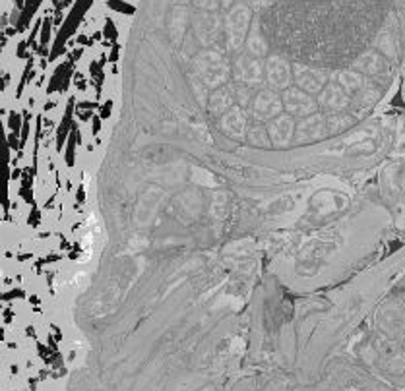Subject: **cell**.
<instances>
[{
	"label": "cell",
	"mask_w": 405,
	"mask_h": 391,
	"mask_svg": "<svg viewBox=\"0 0 405 391\" xmlns=\"http://www.w3.org/2000/svg\"><path fill=\"white\" fill-rule=\"evenodd\" d=\"M349 66L355 68L357 72H361L369 80L382 82L392 72V60L386 55H382L378 49H364L359 52V57H355Z\"/></svg>",
	"instance_id": "obj_1"
},
{
	"label": "cell",
	"mask_w": 405,
	"mask_h": 391,
	"mask_svg": "<svg viewBox=\"0 0 405 391\" xmlns=\"http://www.w3.org/2000/svg\"><path fill=\"white\" fill-rule=\"evenodd\" d=\"M329 138L328 115L316 111L308 117L301 118V122L295 128V142L297 143H316Z\"/></svg>",
	"instance_id": "obj_2"
},
{
	"label": "cell",
	"mask_w": 405,
	"mask_h": 391,
	"mask_svg": "<svg viewBox=\"0 0 405 391\" xmlns=\"http://www.w3.org/2000/svg\"><path fill=\"white\" fill-rule=\"evenodd\" d=\"M293 78H295L297 87H301L303 92L311 93V95H318L332 80L328 68L306 66V64H295Z\"/></svg>",
	"instance_id": "obj_3"
},
{
	"label": "cell",
	"mask_w": 405,
	"mask_h": 391,
	"mask_svg": "<svg viewBox=\"0 0 405 391\" xmlns=\"http://www.w3.org/2000/svg\"><path fill=\"white\" fill-rule=\"evenodd\" d=\"M281 101L291 117L304 118L318 111V101L314 99V95L303 92L301 87H287L281 95Z\"/></svg>",
	"instance_id": "obj_4"
},
{
	"label": "cell",
	"mask_w": 405,
	"mask_h": 391,
	"mask_svg": "<svg viewBox=\"0 0 405 391\" xmlns=\"http://www.w3.org/2000/svg\"><path fill=\"white\" fill-rule=\"evenodd\" d=\"M316 101H318V108H322V113L326 115L346 113L351 108V97L334 80H329L328 85L318 93Z\"/></svg>",
	"instance_id": "obj_5"
},
{
	"label": "cell",
	"mask_w": 405,
	"mask_h": 391,
	"mask_svg": "<svg viewBox=\"0 0 405 391\" xmlns=\"http://www.w3.org/2000/svg\"><path fill=\"white\" fill-rule=\"evenodd\" d=\"M295 117L291 115H278L276 118H271L268 125V134H270L271 143L276 148H287L291 142H295Z\"/></svg>",
	"instance_id": "obj_6"
},
{
	"label": "cell",
	"mask_w": 405,
	"mask_h": 391,
	"mask_svg": "<svg viewBox=\"0 0 405 391\" xmlns=\"http://www.w3.org/2000/svg\"><path fill=\"white\" fill-rule=\"evenodd\" d=\"M384 90H386V83L378 82V80H367L363 90L351 99V108H349V111L361 118L363 113L371 111V108L376 105V101L382 97Z\"/></svg>",
	"instance_id": "obj_7"
},
{
	"label": "cell",
	"mask_w": 405,
	"mask_h": 391,
	"mask_svg": "<svg viewBox=\"0 0 405 391\" xmlns=\"http://www.w3.org/2000/svg\"><path fill=\"white\" fill-rule=\"evenodd\" d=\"M254 115L260 120H271L283 113V101L271 90H262L254 99Z\"/></svg>",
	"instance_id": "obj_8"
},
{
	"label": "cell",
	"mask_w": 405,
	"mask_h": 391,
	"mask_svg": "<svg viewBox=\"0 0 405 391\" xmlns=\"http://www.w3.org/2000/svg\"><path fill=\"white\" fill-rule=\"evenodd\" d=\"M264 74H266V80H268L271 87H276V90H287L289 83H291L293 70H291V66H289L283 59L270 57V59L266 60Z\"/></svg>",
	"instance_id": "obj_9"
},
{
	"label": "cell",
	"mask_w": 405,
	"mask_h": 391,
	"mask_svg": "<svg viewBox=\"0 0 405 391\" xmlns=\"http://www.w3.org/2000/svg\"><path fill=\"white\" fill-rule=\"evenodd\" d=\"M332 80L338 83L339 87L343 90V92L353 99L357 93L361 92L364 87V83H367V80L369 78H364L361 72H357L355 68L351 66H343V68H338L334 74H332Z\"/></svg>",
	"instance_id": "obj_10"
},
{
	"label": "cell",
	"mask_w": 405,
	"mask_h": 391,
	"mask_svg": "<svg viewBox=\"0 0 405 391\" xmlns=\"http://www.w3.org/2000/svg\"><path fill=\"white\" fill-rule=\"evenodd\" d=\"M262 74H264V68L256 60V57H250V55H245L241 59L236 60L235 64V76L245 83H260Z\"/></svg>",
	"instance_id": "obj_11"
},
{
	"label": "cell",
	"mask_w": 405,
	"mask_h": 391,
	"mask_svg": "<svg viewBox=\"0 0 405 391\" xmlns=\"http://www.w3.org/2000/svg\"><path fill=\"white\" fill-rule=\"evenodd\" d=\"M221 126L231 138H243L246 134V120L239 108H231L229 113H225V117L221 120Z\"/></svg>",
	"instance_id": "obj_12"
},
{
	"label": "cell",
	"mask_w": 405,
	"mask_h": 391,
	"mask_svg": "<svg viewBox=\"0 0 405 391\" xmlns=\"http://www.w3.org/2000/svg\"><path fill=\"white\" fill-rule=\"evenodd\" d=\"M359 122V117L351 113V111H346V113H336V115H328V126H329V136H338V134L347 132L351 126H355Z\"/></svg>",
	"instance_id": "obj_13"
},
{
	"label": "cell",
	"mask_w": 405,
	"mask_h": 391,
	"mask_svg": "<svg viewBox=\"0 0 405 391\" xmlns=\"http://www.w3.org/2000/svg\"><path fill=\"white\" fill-rule=\"evenodd\" d=\"M248 142L253 145H258V148H270L271 140L270 134H268V128L262 125H254L250 130H248Z\"/></svg>",
	"instance_id": "obj_14"
}]
</instances>
